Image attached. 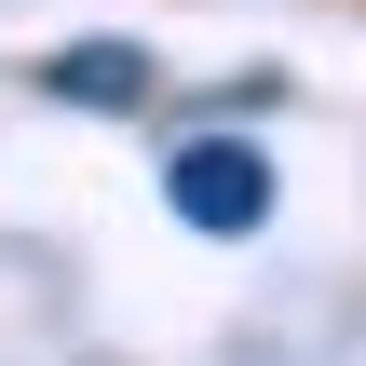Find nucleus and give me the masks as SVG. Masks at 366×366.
I'll list each match as a JSON object with an SVG mask.
<instances>
[{"mask_svg":"<svg viewBox=\"0 0 366 366\" xmlns=\"http://www.w3.org/2000/svg\"><path fill=\"white\" fill-rule=\"evenodd\" d=\"M163 190H177V217H190V231H258V217H272V163H258L244 136L177 149V177H163Z\"/></svg>","mask_w":366,"mask_h":366,"instance_id":"f257e3e1","label":"nucleus"},{"mask_svg":"<svg viewBox=\"0 0 366 366\" xmlns=\"http://www.w3.org/2000/svg\"><path fill=\"white\" fill-rule=\"evenodd\" d=\"M68 109H149V54H122V41H81V54H54L41 68Z\"/></svg>","mask_w":366,"mask_h":366,"instance_id":"f03ea898","label":"nucleus"}]
</instances>
